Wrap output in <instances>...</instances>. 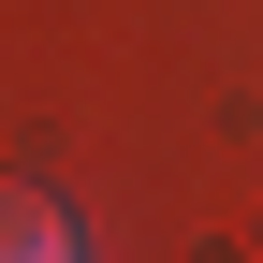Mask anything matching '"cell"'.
<instances>
[{
	"label": "cell",
	"mask_w": 263,
	"mask_h": 263,
	"mask_svg": "<svg viewBox=\"0 0 263 263\" xmlns=\"http://www.w3.org/2000/svg\"><path fill=\"white\" fill-rule=\"evenodd\" d=\"M15 234H29V190H15V176H0V263H15Z\"/></svg>",
	"instance_id": "1"
}]
</instances>
